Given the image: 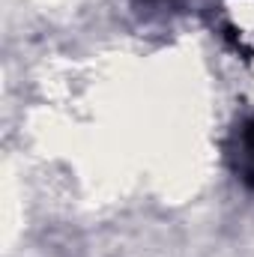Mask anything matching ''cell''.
<instances>
[{"label": "cell", "instance_id": "6da1fadb", "mask_svg": "<svg viewBox=\"0 0 254 257\" xmlns=\"http://www.w3.org/2000/svg\"><path fill=\"white\" fill-rule=\"evenodd\" d=\"M245 150L254 156V123L248 126V132H245Z\"/></svg>", "mask_w": 254, "mask_h": 257}]
</instances>
